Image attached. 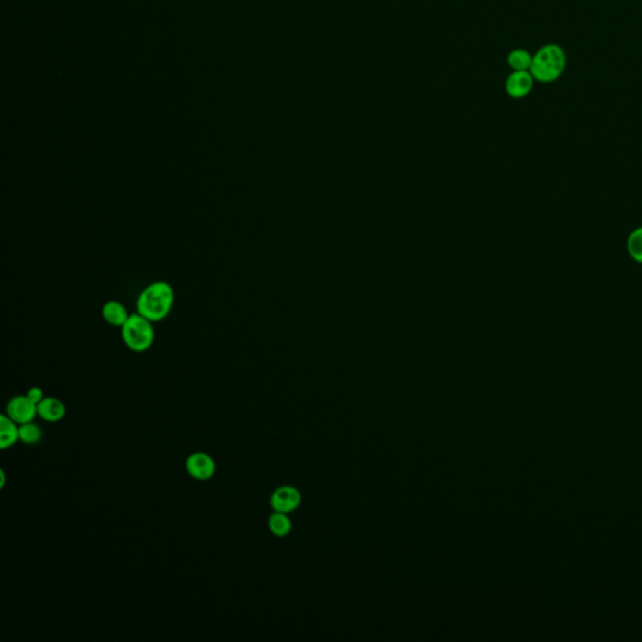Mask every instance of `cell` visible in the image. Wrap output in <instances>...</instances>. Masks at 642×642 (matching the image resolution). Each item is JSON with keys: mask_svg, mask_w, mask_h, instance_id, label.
<instances>
[{"mask_svg": "<svg viewBox=\"0 0 642 642\" xmlns=\"http://www.w3.org/2000/svg\"><path fill=\"white\" fill-rule=\"evenodd\" d=\"M534 78L529 70H513L506 79V92L512 98H525L532 92Z\"/></svg>", "mask_w": 642, "mask_h": 642, "instance_id": "obj_6", "label": "cell"}, {"mask_svg": "<svg viewBox=\"0 0 642 642\" xmlns=\"http://www.w3.org/2000/svg\"><path fill=\"white\" fill-rule=\"evenodd\" d=\"M6 484V473L4 470H0V488H3Z\"/></svg>", "mask_w": 642, "mask_h": 642, "instance_id": "obj_16", "label": "cell"}, {"mask_svg": "<svg viewBox=\"0 0 642 642\" xmlns=\"http://www.w3.org/2000/svg\"><path fill=\"white\" fill-rule=\"evenodd\" d=\"M186 470L192 478L207 480L216 473V462L205 451H195L186 461Z\"/></svg>", "mask_w": 642, "mask_h": 642, "instance_id": "obj_4", "label": "cell"}, {"mask_svg": "<svg viewBox=\"0 0 642 642\" xmlns=\"http://www.w3.org/2000/svg\"><path fill=\"white\" fill-rule=\"evenodd\" d=\"M291 527H293V525H291V521L288 517V513L275 511L269 518V528H270L272 534H275L278 537L288 536L290 531H291Z\"/></svg>", "mask_w": 642, "mask_h": 642, "instance_id": "obj_12", "label": "cell"}, {"mask_svg": "<svg viewBox=\"0 0 642 642\" xmlns=\"http://www.w3.org/2000/svg\"><path fill=\"white\" fill-rule=\"evenodd\" d=\"M27 397L30 398L33 403L38 405L41 403V400L44 399V394H43V390L41 388H37V387H33L30 388L28 392H27Z\"/></svg>", "mask_w": 642, "mask_h": 642, "instance_id": "obj_15", "label": "cell"}, {"mask_svg": "<svg viewBox=\"0 0 642 642\" xmlns=\"http://www.w3.org/2000/svg\"><path fill=\"white\" fill-rule=\"evenodd\" d=\"M567 57L565 49L558 44H546L533 54L531 75L534 81L550 84L558 81L566 70Z\"/></svg>", "mask_w": 642, "mask_h": 642, "instance_id": "obj_2", "label": "cell"}, {"mask_svg": "<svg viewBox=\"0 0 642 642\" xmlns=\"http://www.w3.org/2000/svg\"><path fill=\"white\" fill-rule=\"evenodd\" d=\"M102 316L105 319V323L116 328H122L131 316V314L128 313L127 307H124L121 301L110 300L102 307Z\"/></svg>", "mask_w": 642, "mask_h": 642, "instance_id": "obj_8", "label": "cell"}, {"mask_svg": "<svg viewBox=\"0 0 642 642\" xmlns=\"http://www.w3.org/2000/svg\"><path fill=\"white\" fill-rule=\"evenodd\" d=\"M65 405L57 398H44L38 404V417L49 423H57L65 416Z\"/></svg>", "mask_w": 642, "mask_h": 642, "instance_id": "obj_9", "label": "cell"}, {"mask_svg": "<svg viewBox=\"0 0 642 642\" xmlns=\"http://www.w3.org/2000/svg\"><path fill=\"white\" fill-rule=\"evenodd\" d=\"M174 290L166 281H155L147 285L137 297V313L152 323L161 321L172 312Z\"/></svg>", "mask_w": 642, "mask_h": 642, "instance_id": "obj_1", "label": "cell"}, {"mask_svg": "<svg viewBox=\"0 0 642 642\" xmlns=\"http://www.w3.org/2000/svg\"><path fill=\"white\" fill-rule=\"evenodd\" d=\"M41 429L33 422L24 423L19 425V440L27 446H34L41 442Z\"/></svg>", "mask_w": 642, "mask_h": 642, "instance_id": "obj_13", "label": "cell"}, {"mask_svg": "<svg viewBox=\"0 0 642 642\" xmlns=\"http://www.w3.org/2000/svg\"><path fill=\"white\" fill-rule=\"evenodd\" d=\"M122 339L124 345L134 353L147 352L155 342L153 323L141 314H131L127 321L121 328Z\"/></svg>", "mask_w": 642, "mask_h": 642, "instance_id": "obj_3", "label": "cell"}, {"mask_svg": "<svg viewBox=\"0 0 642 642\" xmlns=\"http://www.w3.org/2000/svg\"><path fill=\"white\" fill-rule=\"evenodd\" d=\"M271 507L276 512L290 513L299 507L301 502L300 492L291 486H283L272 493Z\"/></svg>", "mask_w": 642, "mask_h": 642, "instance_id": "obj_7", "label": "cell"}, {"mask_svg": "<svg viewBox=\"0 0 642 642\" xmlns=\"http://www.w3.org/2000/svg\"><path fill=\"white\" fill-rule=\"evenodd\" d=\"M627 250L634 260L642 264V227L636 229L629 236Z\"/></svg>", "mask_w": 642, "mask_h": 642, "instance_id": "obj_14", "label": "cell"}, {"mask_svg": "<svg viewBox=\"0 0 642 642\" xmlns=\"http://www.w3.org/2000/svg\"><path fill=\"white\" fill-rule=\"evenodd\" d=\"M6 416L19 425L33 422L38 416V405L33 403L27 395L14 397L6 404Z\"/></svg>", "mask_w": 642, "mask_h": 642, "instance_id": "obj_5", "label": "cell"}, {"mask_svg": "<svg viewBox=\"0 0 642 642\" xmlns=\"http://www.w3.org/2000/svg\"><path fill=\"white\" fill-rule=\"evenodd\" d=\"M532 54L526 49L515 48L508 53L507 63L513 70H529L531 64H532Z\"/></svg>", "mask_w": 642, "mask_h": 642, "instance_id": "obj_11", "label": "cell"}, {"mask_svg": "<svg viewBox=\"0 0 642 642\" xmlns=\"http://www.w3.org/2000/svg\"><path fill=\"white\" fill-rule=\"evenodd\" d=\"M19 440V424L3 414L0 417V448L6 449Z\"/></svg>", "mask_w": 642, "mask_h": 642, "instance_id": "obj_10", "label": "cell"}]
</instances>
